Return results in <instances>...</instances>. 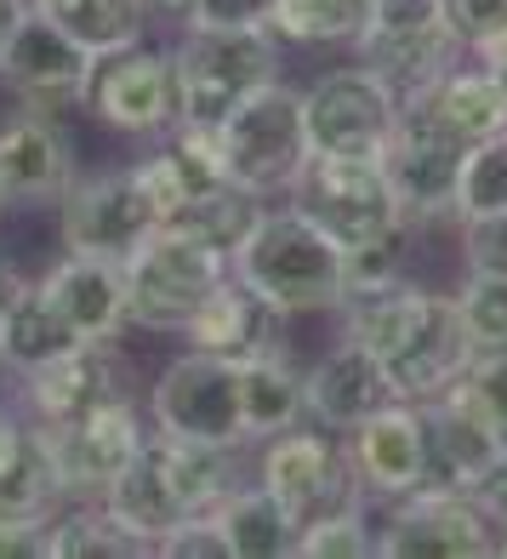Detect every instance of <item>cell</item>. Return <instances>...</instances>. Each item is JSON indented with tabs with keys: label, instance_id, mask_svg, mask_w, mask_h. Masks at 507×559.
Masks as SVG:
<instances>
[{
	"label": "cell",
	"instance_id": "cell-14",
	"mask_svg": "<svg viewBox=\"0 0 507 559\" xmlns=\"http://www.w3.org/2000/svg\"><path fill=\"white\" fill-rule=\"evenodd\" d=\"M46 440H52V456H58L63 497L86 502V497H104L132 468V456L148 440V412L137 405V394H114L97 412H86L81 423L46 428Z\"/></svg>",
	"mask_w": 507,
	"mask_h": 559
},
{
	"label": "cell",
	"instance_id": "cell-49",
	"mask_svg": "<svg viewBox=\"0 0 507 559\" xmlns=\"http://www.w3.org/2000/svg\"><path fill=\"white\" fill-rule=\"evenodd\" d=\"M0 383H7V366H0Z\"/></svg>",
	"mask_w": 507,
	"mask_h": 559
},
{
	"label": "cell",
	"instance_id": "cell-11",
	"mask_svg": "<svg viewBox=\"0 0 507 559\" xmlns=\"http://www.w3.org/2000/svg\"><path fill=\"white\" fill-rule=\"evenodd\" d=\"M405 97L360 58L325 69L314 86H302V126L314 155H383Z\"/></svg>",
	"mask_w": 507,
	"mask_h": 559
},
{
	"label": "cell",
	"instance_id": "cell-19",
	"mask_svg": "<svg viewBox=\"0 0 507 559\" xmlns=\"http://www.w3.org/2000/svg\"><path fill=\"white\" fill-rule=\"evenodd\" d=\"M422 423H427V486H450V491H473V479L496 463V451L507 435L491 423V412L479 405V394L462 383H450L445 394L422 400Z\"/></svg>",
	"mask_w": 507,
	"mask_h": 559
},
{
	"label": "cell",
	"instance_id": "cell-46",
	"mask_svg": "<svg viewBox=\"0 0 507 559\" xmlns=\"http://www.w3.org/2000/svg\"><path fill=\"white\" fill-rule=\"evenodd\" d=\"M479 58H485V63H491V69L502 74V86H507V35H502V40H491V46H485V52H479Z\"/></svg>",
	"mask_w": 507,
	"mask_h": 559
},
{
	"label": "cell",
	"instance_id": "cell-35",
	"mask_svg": "<svg viewBox=\"0 0 507 559\" xmlns=\"http://www.w3.org/2000/svg\"><path fill=\"white\" fill-rule=\"evenodd\" d=\"M507 212V126L491 138L468 143L462 183H456V223L468 217H502Z\"/></svg>",
	"mask_w": 507,
	"mask_h": 559
},
{
	"label": "cell",
	"instance_id": "cell-29",
	"mask_svg": "<svg viewBox=\"0 0 507 559\" xmlns=\"http://www.w3.org/2000/svg\"><path fill=\"white\" fill-rule=\"evenodd\" d=\"M81 343H86V337L52 309V297H46L35 280L12 297V309L0 314V366H7L12 377L35 371V366H46V360H58V354L81 348Z\"/></svg>",
	"mask_w": 507,
	"mask_h": 559
},
{
	"label": "cell",
	"instance_id": "cell-16",
	"mask_svg": "<svg viewBox=\"0 0 507 559\" xmlns=\"http://www.w3.org/2000/svg\"><path fill=\"white\" fill-rule=\"evenodd\" d=\"M251 479L291 502L302 520L319 514V508H337V502H353V474H348V456H342V435L319 428L302 417L297 428H280V435L257 440V468Z\"/></svg>",
	"mask_w": 507,
	"mask_h": 559
},
{
	"label": "cell",
	"instance_id": "cell-39",
	"mask_svg": "<svg viewBox=\"0 0 507 559\" xmlns=\"http://www.w3.org/2000/svg\"><path fill=\"white\" fill-rule=\"evenodd\" d=\"M155 554L160 559H234V554H228V537H222L217 514H189L171 537H160Z\"/></svg>",
	"mask_w": 507,
	"mask_h": 559
},
{
	"label": "cell",
	"instance_id": "cell-28",
	"mask_svg": "<svg viewBox=\"0 0 507 559\" xmlns=\"http://www.w3.org/2000/svg\"><path fill=\"white\" fill-rule=\"evenodd\" d=\"M97 502H104L125 531H137V537H148L155 548H160V537H171V531L189 520L183 497L171 491V479H166V468H160V456H155V445H148V440L132 456V468H125Z\"/></svg>",
	"mask_w": 507,
	"mask_h": 559
},
{
	"label": "cell",
	"instance_id": "cell-31",
	"mask_svg": "<svg viewBox=\"0 0 507 559\" xmlns=\"http://www.w3.org/2000/svg\"><path fill=\"white\" fill-rule=\"evenodd\" d=\"M40 17H52L69 40H81L92 58L125 52L148 35V0H29Z\"/></svg>",
	"mask_w": 507,
	"mask_h": 559
},
{
	"label": "cell",
	"instance_id": "cell-1",
	"mask_svg": "<svg viewBox=\"0 0 507 559\" xmlns=\"http://www.w3.org/2000/svg\"><path fill=\"white\" fill-rule=\"evenodd\" d=\"M228 274L251 286L280 320H302V314H337V302L348 292V269H342V246L325 228L286 206H268L251 217V228L228 251Z\"/></svg>",
	"mask_w": 507,
	"mask_h": 559
},
{
	"label": "cell",
	"instance_id": "cell-42",
	"mask_svg": "<svg viewBox=\"0 0 507 559\" xmlns=\"http://www.w3.org/2000/svg\"><path fill=\"white\" fill-rule=\"evenodd\" d=\"M0 559H52L46 520H0Z\"/></svg>",
	"mask_w": 507,
	"mask_h": 559
},
{
	"label": "cell",
	"instance_id": "cell-38",
	"mask_svg": "<svg viewBox=\"0 0 507 559\" xmlns=\"http://www.w3.org/2000/svg\"><path fill=\"white\" fill-rule=\"evenodd\" d=\"M456 246H462V263L473 274H507V212L456 223Z\"/></svg>",
	"mask_w": 507,
	"mask_h": 559
},
{
	"label": "cell",
	"instance_id": "cell-34",
	"mask_svg": "<svg viewBox=\"0 0 507 559\" xmlns=\"http://www.w3.org/2000/svg\"><path fill=\"white\" fill-rule=\"evenodd\" d=\"M371 554H376V520H365V497H353L302 520L291 559H371Z\"/></svg>",
	"mask_w": 507,
	"mask_h": 559
},
{
	"label": "cell",
	"instance_id": "cell-6",
	"mask_svg": "<svg viewBox=\"0 0 507 559\" xmlns=\"http://www.w3.org/2000/svg\"><path fill=\"white\" fill-rule=\"evenodd\" d=\"M462 160H468V138H456L422 97H405L394 132L383 143V171H388V183L405 206V223L411 228L456 223Z\"/></svg>",
	"mask_w": 507,
	"mask_h": 559
},
{
	"label": "cell",
	"instance_id": "cell-32",
	"mask_svg": "<svg viewBox=\"0 0 507 559\" xmlns=\"http://www.w3.org/2000/svg\"><path fill=\"white\" fill-rule=\"evenodd\" d=\"M46 537H52V559H148L155 554V543L125 531L97 497L63 502L46 520Z\"/></svg>",
	"mask_w": 507,
	"mask_h": 559
},
{
	"label": "cell",
	"instance_id": "cell-25",
	"mask_svg": "<svg viewBox=\"0 0 507 559\" xmlns=\"http://www.w3.org/2000/svg\"><path fill=\"white\" fill-rule=\"evenodd\" d=\"M427 302H434V286H422L411 274H394V280H376V286H353L337 302V325L348 343L371 348L376 360H394V354L411 343V332L422 325Z\"/></svg>",
	"mask_w": 507,
	"mask_h": 559
},
{
	"label": "cell",
	"instance_id": "cell-9",
	"mask_svg": "<svg viewBox=\"0 0 507 559\" xmlns=\"http://www.w3.org/2000/svg\"><path fill=\"white\" fill-rule=\"evenodd\" d=\"M160 223L166 217L155 206V194L143 189L137 166L81 171L69 183V194L58 200V240L63 251H81V258L125 263Z\"/></svg>",
	"mask_w": 507,
	"mask_h": 559
},
{
	"label": "cell",
	"instance_id": "cell-44",
	"mask_svg": "<svg viewBox=\"0 0 507 559\" xmlns=\"http://www.w3.org/2000/svg\"><path fill=\"white\" fill-rule=\"evenodd\" d=\"M200 0H148V17H171V23H189Z\"/></svg>",
	"mask_w": 507,
	"mask_h": 559
},
{
	"label": "cell",
	"instance_id": "cell-2",
	"mask_svg": "<svg viewBox=\"0 0 507 559\" xmlns=\"http://www.w3.org/2000/svg\"><path fill=\"white\" fill-rule=\"evenodd\" d=\"M177 69V126H217L257 86L280 81V35L274 29H200L183 23L171 46Z\"/></svg>",
	"mask_w": 507,
	"mask_h": 559
},
{
	"label": "cell",
	"instance_id": "cell-47",
	"mask_svg": "<svg viewBox=\"0 0 507 559\" xmlns=\"http://www.w3.org/2000/svg\"><path fill=\"white\" fill-rule=\"evenodd\" d=\"M496 559H507V520H496Z\"/></svg>",
	"mask_w": 507,
	"mask_h": 559
},
{
	"label": "cell",
	"instance_id": "cell-45",
	"mask_svg": "<svg viewBox=\"0 0 507 559\" xmlns=\"http://www.w3.org/2000/svg\"><path fill=\"white\" fill-rule=\"evenodd\" d=\"M23 286H29V280H23V274H17V269L7 263V258H0V314L12 309V297H17Z\"/></svg>",
	"mask_w": 507,
	"mask_h": 559
},
{
	"label": "cell",
	"instance_id": "cell-7",
	"mask_svg": "<svg viewBox=\"0 0 507 559\" xmlns=\"http://www.w3.org/2000/svg\"><path fill=\"white\" fill-rule=\"evenodd\" d=\"M92 52L69 40L52 17H40L29 0H12L7 29H0V86L17 97V109L63 115L86 104L92 86Z\"/></svg>",
	"mask_w": 507,
	"mask_h": 559
},
{
	"label": "cell",
	"instance_id": "cell-23",
	"mask_svg": "<svg viewBox=\"0 0 507 559\" xmlns=\"http://www.w3.org/2000/svg\"><path fill=\"white\" fill-rule=\"evenodd\" d=\"M35 286L52 297V309L81 332L86 343H114L132 309H125V269L109 258H81V251H63V258L46 269Z\"/></svg>",
	"mask_w": 507,
	"mask_h": 559
},
{
	"label": "cell",
	"instance_id": "cell-17",
	"mask_svg": "<svg viewBox=\"0 0 507 559\" xmlns=\"http://www.w3.org/2000/svg\"><path fill=\"white\" fill-rule=\"evenodd\" d=\"M81 177L63 115L17 109L0 126V206H58Z\"/></svg>",
	"mask_w": 507,
	"mask_h": 559
},
{
	"label": "cell",
	"instance_id": "cell-30",
	"mask_svg": "<svg viewBox=\"0 0 507 559\" xmlns=\"http://www.w3.org/2000/svg\"><path fill=\"white\" fill-rule=\"evenodd\" d=\"M240 417H245V440L257 445L280 428H297L302 417V371L291 366L286 348L251 354L240 360Z\"/></svg>",
	"mask_w": 507,
	"mask_h": 559
},
{
	"label": "cell",
	"instance_id": "cell-22",
	"mask_svg": "<svg viewBox=\"0 0 507 559\" xmlns=\"http://www.w3.org/2000/svg\"><path fill=\"white\" fill-rule=\"evenodd\" d=\"M473 337L462 332V314H456V297L450 292H434V302H427L422 325L411 332V343H405L394 360L383 366L388 371V389L394 400H434L445 394L450 383H462L468 366H473Z\"/></svg>",
	"mask_w": 507,
	"mask_h": 559
},
{
	"label": "cell",
	"instance_id": "cell-37",
	"mask_svg": "<svg viewBox=\"0 0 507 559\" xmlns=\"http://www.w3.org/2000/svg\"><path fill=\"white\" fill-rule=\"evenodd\" d=\"M439 17L468 46V58H479L491 40L507 35V0H439Z\"/></svg>",
	"mask_w": 507,
	"mask_h": 559
},
{
	"label": "cell",
	"instance_id": "cell-10",
	"mask_svg": "<svg viewBox=\"0 0 507 559\" xmlns=\"http://www.w3.org/2000/svg\"><path fill=\"white\" fill-rule=\"evenodd\" d=\"M376 554L383 559H496V520L473 491L422 486L383 502Z\"/></svg>",
	"mask_w": 507,
	"mask_h": 559
},
{
	"label": "cell",
	"instance_id": "cell-20",
	"mask_svg": "<svg viewBox=\"0 0 507 559\" xmlns=\"http://www.w3.org/2000/svg\"><path fill=\"white\" fill-rule=\"evenodd\" d=\"M63 502L69 497L46 428L17 400H0V520H52Z\"/></svg>",
	"mask_w": 507,
	"mask_h": 559
},
{
	"label": "cell",
	"instance_id": "cell-4",
	"mask_svg": "<svg viewBox=\"0 0 507 559\" xmlns=\"http://www.w3.org/2000/svg\"><path fill=\"white\" fill-rule=\"evenodd\" d=\"M120 269H125L132 325H143V332H183L189 314L228 280V251L212 246L206 235H194V228L160 223Z\"/></svg>",
	"mask_w": 507,
	"mask_h": 559
},
{
	"label": "cell",
	"instance_id": "cell-5",
	"mask_svg": "<svg viewBox=\"0 0 507 559\" xmlns=\"http://www.w3.org/2000/svg\"><path fill=\"white\" fill-rule=\"evenodd\" d=\"M217 148H222V171L228 183H240L245 194L274 200L291 189V177L302 171L309 148V126H302V92L291 81H268L245 97L240 109H228L217 126Z\"/></svg>",
	"mask_w": 507,
	"mask_h": 559
},
{
	"label": "cell",
	"instance_id": "cell-33",
	"mask_svg": "<svg viewBox=\"0 0 507 559\" xmlns=\"http://www.w3.org/2000/svg\"><path fill=\"white\" fill-rule=\"evenodd\" d=\"M383 0H274V23L280 46H353Z\"/></svg>",
	"mask_w": 507,
	"mask_h": 559
},
{
	"label": "cell",
	"instance_id": "cell-48",
	"mask_svg": "<svg viewBox=\"0 0 507 559\" xmlns=\"http://www.w3.org/2000/svg\"><path fill=\"white\" fill-rule=\"evenodd\" d=\"M7 12H12V0H0V29H7Z\"/></svg>",
	"mask_w": 507,
	"mask_h": 559
},
{
	"label": "cell",
	"instance_id": "cell-41",
	"mask_svg": "<svg viewBox=\"0 0 507 559\" xmlns=\"http://www.w3.org/2000/svg\"><path fill=\"white\" fill-rule=\"evenodd\" d=\"M189 23H200V29H268L274 0H200Z\"/></svg>",
	"mask_w": 507,
	"mask_h": 559
},
{
	"label": "cell",
	"instance_id": "cell-36",
	"mask_svg": "<svg viewBox=\"0 0 507 559\" xmlns=\"http://www.w3.org/2000/svg\"><path fill=\"white\" fill-rule=\"evenodd\" d=\"M462 332L473 337V348H507V274H462V286L450 292Z\"/></svg>",
	"mask_w": 507,
	"mask_h": 559
},
{
	"label": "cell",
	"instance_id": "cell-3",
	"mask_svg": "<svg viewBox=\"0 0 507 559\" xmlns=\"http://www.w3.org/2000/svg\"><path fill=\"white\" fill-rule=\"evenodd\" d=\"M286 200L297 212H309L342 251L394 246L417 235L383 171V155H309L291 177Z\"/></svg>",
	"mask_w": 507,
	"mask_h": 559
},
{
	"label": "cell",
	"instance_id": "cell-13",
	"mask_svg": "<svg viewBox=\"0 0 507 559\" xmlns=\"http://www.w3.org/2000/svg\"><path fill=\"white\" fill-rule=\"evenodd\" d=\"M81 109L97 126L120 132V138H143V143L166 138L177 126V69H171V52L137 40V46H125V52L97 58Z\"/></svg>",
	"mask_w": 507,
	"mask_h": 559
},
{
	"label": "cell",
	"instance_id": "cell-43",
	"mask_svg": "<svg viewBox=\"0 0 507 559\" xmlns=\"http://www.w3.org/2000/svg\"><path fill=\"white\" fill-rule=\"evenodd\" d=\"M473 497L491 508V520H507V445L496 451V463L473 479Z\"/></svg>",
	"mask_w": 507,
	"mask_h": 559
},
{
	"label": "cell",
	"instance_id": "cell-21",
	"mask_svg": "<svg viewBox=\"0 0 507 559\" xmlns=\"http://www.w3.org/2000/svg\"><path fill=\"white\" fill-rule=\"evenodd\" d=\"M383 400H394L383 360H376L371 348L348 343V337H337L309 371H302V412H309V423L331 428V435H348V428L365 423Z\"/></svg>",
	"mask_w": 507,
	"mask_h": 559
},
{
	"label": "cell",
	"instance_id": "cell-24",
	"mask_svg": "<svg viewBox=\"0 0 507 559\" xmlns=\"http://www.w3.org/2000/svg\"><path fill=\"white\" fill-rule=\"evenodd\" d=\"M280 314L268 309V302L240 286L234 274L222 280V286L200 302V309L189 314V325L177 337H183V348H200V354H217V360H251V354H268L280 348Z\"/></svg>",
	"mask_w": 507,
	"mask_h": 559
},
{
	"label": "cell",
	"instance_id": "cell-50",
	"mask_svg": "<svg viewBox=\"0 0 507 559\" xmlns=\"http://www.w3.org/2000/svg\"><path fill=\"white\" fill-rule=\"evenodd\" d=\"M0 212H7V206H0Z\"/></svg>",
	"mask_w": 507,
	"mask_h": 559
},
{
	"label": "cell",
	"instance_id": "cell-12",
	"mask_svg": "<svg viewBox=\"0 0 507 559\" xmlns=\"http://www.w3.org/2000/svg\"><path fill=\"white\" fill-rule=\"evenodd\" d=\"M365 69H376L399 97H417L439 81L445 69L468 58V46L450 35V23L439 17V0H383L376 23L353 40Z\"/></svg>",
	"mask_w": 507,
	"mask_h": 559
},
{
	"label": "cell",
	"instance_id": "cell-26",
	"mask_svg": "<svg viewBox=\"0 0 507 559\" xmlns=\"http://www.w3.org/2000/svg\"><path fill=\"white\" fill-rule=\"evenodd\" d=\"M217 525L228 537V554L234 559H291L297 554V531H302V514L291 502H280L263 479H240L217 508Z\"/></svg>",
	"mask_w": 507,
	"mask_h": 559
},
{
	"label": "cell",
	"instance_id": "cell-27",
	"mask_svg": "<svg viewBox=\"0 0 507 559\" xmlns=\"http://www.w3.org/2000/svg\"><path fill=\"white\" fill-rule=\"evenodd\" d=\"M417 97L468 143H479V138H491V132L507 126V86H502V74L485 58H473V63L462 58V63L445 69L439 81L427 92H417Z\"/></svg>",
	"mask_w": 507,
	"mask_h": 559
},
{
	"label": "cell",
	"instance_id": "cell-40",
	"mask_svg": "<svg viewBox=\"0 0 507 559\" xmlns=\"http://www.w3.org/2000/svg\"><path fill=\"white\" fill-rule=\"evenodd\" d=\"M468 389L479 394V405L491 412V423L507 435V348H485V354H473V366H468Z\"/></svg>",
	"mask_w": 507,
	"mask_h": 559
},
{
	"label": "cell",
	"instance_id": "cell-15",
	"mask_svg": "<svg viewBox=\"0 0 507 559\" xmlns=\"http://www.w3.org/2000/svg\"><path fill=\"white\" fill-rule=\"evenodd\" d=\"M353 491L371 502H394L427 486V423L417 400H383L365 423L342 435Z\"/></svg>",
	"mask_w": 507,
	"mask_h": 559
},
{
	"label": "cell",
	"instance_id": "cell-8",
	"mask_svg": "<svg viewBox=\"0 0 507 559\" xmlns=\"http://www.w3.org/2000/svg\"><path fill=\"white\" fill-rule=\"evenodd\" d=\"M143 412H148V428H160V435L251 451L245 417H240V366L217 360V354L183 348L177 360H166V371L148 383Z\"/></svg>",
	"mask_w": 507,
	"mask_h": 559
},
{
	"label": "cell",
	"instance_id": "cell-18",
	"mask_svg": "<svg viewBox=\"0 0 507 559\" xmlns=\"http://www.w3.org/2000/svg\"><path fill=\"white\" fill-rule=\"evenodd\" d=\"M114 394H132L120 377V354L114 343H81L46 360L35 371L17 377V405L29 412L40 428H63V423H81L86 412H97L104 400Z\"/></svg>",
	"mask_w": 507,
	"mask_h": 559
}]
</instances>
